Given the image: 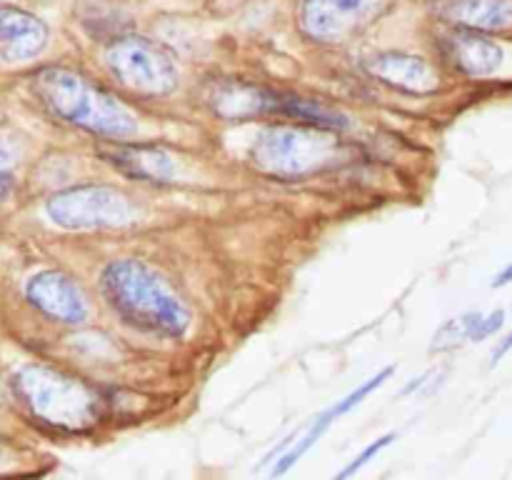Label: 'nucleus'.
I'll use <instances>...</instances> for the list:
<instances>
[{"instance_id":"19","label":"nucleus","mask_w":512,"mask_h":480,"mask_svg":"<svg viewBox=\"0 0 512 480\" xmlns=\"http://www.w3.org/2000/svg\"><path fill=\"white\" fill-rule=\"evenodd\" d=\"M508 283H512V263L508 265V268L503 270V273H498V275H495V280H493V288H503V285H508Z\"/></svg>"},{"instance_id":"14","label":"nucleus","mask_w":512,"mask_h":480,"mask_svg":"<svg viewBox=\"0 0 512 480\" xmlns=\"http://www.w3.org/2000/svg\"><path fill=\"white\" fill-rule=\"evenodd\" d=\"M208 100L215 113L225 120L263 118V115H275L278 110V93L258 88V85L235 83V80L215 85Z\"/></svg>"},{"instance_id":"3","label":"nucleus","mask_w":512,"mask_h":480,"mask_svg":"<svg viewBox=\"0 0 512 480\" xmlns=\"http://www.w3.org/2000/svg\"><path fill=\"white\" fill-rule=\"evenodd\" d=\"M15 393L30 413L60 430H85L100 420L103 400L83 380L45 365H28L15 375Z\"/></svg>"},{"instance_id":"15","label":"nucleus","mask_w":512,"mask_h":480,"mask_svg":"<svg viewBox=\"0 0 512 480\" xmlns=\"http://www.w3.org/2000/svg\"><path fill=\"white\" fill-rule=\"evenodd\" d=\"M440 13L450 23L475 33L512 28V0H448Z\"/></svg>"},{"instance_id":"10","label":"nucleus","mask_w":512,"mask_h":480,"mask_svg":"<svg viewBox=\"0 0 512 480\" xmlns=\"http://www.w3.org/2000/svg\"><path fill=\"white\" fill-rule=\"evenodd\" d=\"M108 165L128 178L165 185L175 178V160L160 145H110L100 150Z\"/></svg>"},{"instance_id":"11","label":"nucleus","mask_w":512,"mask_h":480,"mask_svg":"<svg viewBox=\"0 0 512 480\" xmlns=\"http://www.w3.org/2000/svg\"><path fill=\"white\" fill-rule=\"evenodd\" d=\"M48 43V28L40 18L18 8L0 5V58L23 63L35 58Z\"/></svg>"},{"instance_id":"13","label":"nucleus","mask_w":512,"mask_h":480,"mask_svg":"<svg viewBox=\"0 0 512 480\" xmlns=\"http://www.w3.org/2000/svg\"><path fill=\"white\" fill-rule=\"evenodd\" d=\"M445 55L460 73L470 78H490L505 60L503 48L493 38L475 30H460L445 38Z\"/></svg>"},{"instance_id":"2","label":"nucleus","mask_w":512,"mask_h":480,"mask_svg":"<svg viewBox=\"0 0 512 480\" xmlns=\"http://www.w3.org/2000/svg\"><path fill=\"white\" fill-rule=\"evenodd\" d=\"M33 90L50 113L93 135L118 140L138 130L135 115L120 100L75 70L43 68L35 73Z\"/></svg>"},{"instance_id":"16","label":"nucleus","mask_w":512,"mask_h":480,"mask_svg":"<svg viewBox=\"0 0 512 480\" xmlns=\"http://www.w3.org/2000/svg\"><path fill=\"white\" fill-rule=\"evenodd\" d=\"M393 440H395V433H388V435H383V438L373 440V443H370L368 448L363 450V453H360V455H355V458L350 460V463L345 465V468L340 470V473H335V475H333V480H350V478H353L355 473H358V470H363L365 465L370 463V460H373V458H378V455L383 453V450L388 448V445L393 443Z\"/></svg>"},{"instance_id":"7","label":"nucleus","mask_w":512,"mask_h":480,"mask_svg":"<svg viewBox=\"0 0 512 480\" xmlns=\"http://www.w3.org/2000/svg\"><path fill=\"white\" fill-rule=\"evenodd\" d=\"M383 0H305L303 30L323 43H340L363 28Z\"/></svg>"},{"instance_id":"9","label":"nucleus","mask_w":512,"mask_h":480,"mask_svg":"<svg viewBox=\"0 0 512 480\" xmlns=\"http://www.w3.org/2000/svg\"><path fill=\"white\" fill-rule=\"evenodd\" d=\"M393 373H395V368H393V365H388V368L380 370L378 375H373V378H368V380H365V383H360L358 388H355L350 395H345L343 400H338V403L330 405L328 410H323V413H320L318 418H315L313 423H310V428L305 430L303 435H300L298 443H295L290 450H285V453L280 455L278 460H275L273 470H270V478H280V475L288 473L290 468H295V463H298V460L303 458L305 453H310V448H313V445L318 443V440L323 438L325 433H328V428L335 423V420L343 418V415L350 413V410H353L355 405L363 403V400L368 398V395L373 393V390H378L380 385H383L385 380H388Z\"/></svg>"},{"instance_id":"4","label":"nucleus","mask_w":512,"mask_h":480,"mask_svg":"<svg viewBox=\"0 0 512 480\" xmlns=\"http://www.w3.org/2000/svg\"><path fill=\"white\" fill-rule=\"evenodd\" d=\"M340 143L335 133L313 125H268L255 135L250 160L270 178H303L330 168L338 160Z\"/></svg>"},{"instance_id":"17","label":"nucleus","mask_w":512,"mask_h":480,"mask_svg":"<svg viewBox=\"0 0 512 480\" xmlns=\"http://www.w3.org/2000/svg\"><path fill=\"white\" fill-rule=\"evenodd\" d=\"M15 148L13 143H8V140L0 138V193H5V190L13 185V170H15Z\"/></svg>"},{"instance_id":"1","label":"nucleus","mask_w":512,"mask_h":480,"mask_svg":"<svg viewBox=\"0 0 512 480\" xmlns=\"http://www.w3.org/2000/svg\"><path fill=\"white\" fill-rule=\"evenodd\" d=\"M100 290L130 328L163 338H183L188 333V308L143 260H113L100 275Z\"/></svg>"},{"instance_id":"5","label":"nucleus","mask_w":512,"mask_h":480,"mask_svg":"<svg viewBox=\"0 0 512 480\" xmlns=\"http://www.w3.org/2000/svg\"><path fill=\"white\" fill-rule=\"evenodd\" d=\"M105 63L123 88L160 98L178 88V68L163 45L140 35H123L108 45Z\"/></svg>"},{"instance_id":"6","label":"nucleus","mask_w":512,"mask_h":480,"mask_svg":"<svg viewBox=\"0 0 512 480\" xmlns=\"http://www.w3.org/2000/svg\"><path fill=\"white\" fill-rule=\"evenodd\" d=\"M45 213L65 230L120 228L135 218L128 195L110 185H75L60 190L45 203Z\"/></svg>"},{"instance_id":"18","label":"nucleus","mask_w":512,"mask_h":480,"mask_svg":"<svg viewBox=\"0 0 512 480\" xmlns=\"http://www.w3.org/2000/svg\"><path fill=\"white\" fill-rule=\"evenodd\" d=\"M510 350H512V333L505 335V338L498 343V348L493 350V365H498L500 360L510 353Z\"/></svg>"},{"instance_id":"8","label":"nucleus","mask_w":512,"mask_h":480,"mask_svg":"<svg viewBox=\"0 0 512 480\" xmlns=\"http://www.w3.org/2000/svg\"><path fill=\"white\" fill-rule=\"evenodd\" d=\"M25 298L50 320L80 325L88 318V300L70 275L60 270H43L25 285Z\"/></svg>"},{"instance_id":"12","label":"nucleus","mask_w":512,"mask_h":480,"mask_svg":"<svg viewBox=\"0 0 512 480\" xmlns=\"http://www.w3.org/2000/svg\"><path fill=\"white\" fill-rule=\"evenodd\" d=\"M370 75L405 93H433L438 88V75L433 65L420 55L380 53L365 63Z\"/></svg>"}]
</instances>
